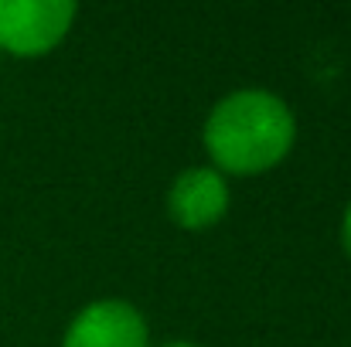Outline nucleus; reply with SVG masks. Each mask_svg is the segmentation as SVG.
Here are the masks:
<instances>
[{
	"mask_svg": "<svg viewBox=\"0 0 351 347\" xmlns=\"http://www.w3.org/2000/svg\"><path fill=\"white\" fill-rule=\"evenodd\" d=\"M79 7L69 0H0V48L10 55H45L55 48Z\"/></svg>",
	"mask_w": 351,
	"mask_h": 347,
	"instance_id": "f03ea898",
	"label": "nucleus"
},
{
	"mask_svg": "<svg viewBox=\"0 0 351 347\" xmlns=\"http://www.w3.org/2000/svg\"><path fill=\"white\" fill-rule=\"evenodd\" d=\"M341 242H345V248H348V255H351V205H348V211H345V222H341Z\"/></svg>",
	"mask_w": 351,
	"mask_h": 347,
	"instance_id": "39448f33",
	"label": "nucleus"
},
{
	"mask_svg": "<svg viewBox=\"0 0 351 347\" xmlns=\"http://www.w3.org/2000/svg\"><path fill=\"white\" fill-rule=\"evenodd\" d=\"M171 218L181 229H208L229 211V181L215 167H188L167 191Z\"/></svg>",
	"mask_w": 351,
	"mask_h": 347,
	"instance_id": "20e7f679",
	"label": "nucleus"
},
{
	"mask_svg": "<svg viewBox=\"0 0 351 347\" xmlns=\"http://www.w3.org/2000/svg\"><path fill=\"white\" fill-rule=\"evenodd\" d=\"M297 136L293 110L266 89H235L205 119V150L215 170L259 174L276 167Z\"/></svg>",
	"mask_w": 351,
	"mask_h": 347,
	"instance_id": "f257e3e1",
	"label": "nucleus"
},
{
	"mask_svg": "<svg viewBox=\"0 0 351 347\" xmlns=\"http://www.w3.org/2000/svg\"><path fill=\"white\" fill-rule=\"evenodd\" d=\"M164 347H198V344H188V341H174V344H164Z\"/></svg>",
	"mask_w": 351,
	"mask_h": 347,
	"instance_id": "423d86ee",
	"label": "nucleus"
},
{
	"mask_svg": "<svg viewBox=\"0 0 351 347\" xmlns=\"http://www.w3.org/2000/svg\"><path fill=\"white\" fill-rule=\"evenodd\" d=\"M62 347H150V334L133 303L96 300L72 317Z\"/></svg>",
	"mask_w": 351,
	"mask_h": 347,
	"instance_id": "7ed1b4c3",
	"label": "nucleus"
}]
</instances>
